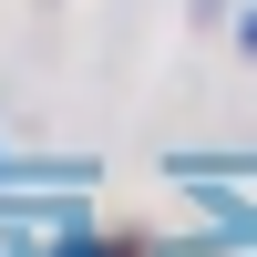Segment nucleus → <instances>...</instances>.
<instances>
[{"instance_id": "2", "label": "nucleus", "mask_w": 257, "mask_h": 257, "mask_svg": "<svg viewBox=\"0 0 257 257\" xmlns=\"http://www.w3.org/2000/svg\"><path fill=\"white\" fill-rule=\"evenodd\" d=\"M237 52H247V62H257V11H237Z\"/></svg>"}, {"instance_id": "1", "label": "nucleus", "mask_w": 257, "mask_h": 257, "mask_svg": "<svg viewBox=\"0 0 257 257\" xmlns=\"http://www.w3.org/2000/svg\"><path fill=\"white\" fill-rule=\"evenodd\" d=\"M41 257H134V247H113V237H82V226H62V247H41Z\"/></svg>"}]
</instances>
